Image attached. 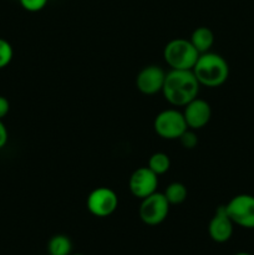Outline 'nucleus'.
<instances>
[{
	"instance_id": "2",
	"label": "nucleus",
	"mask_w": 254,
	"mask_h": 255,
	"mask_svg": "<svg viewBox=\"0 0 254 255\" xmlns=\"http://www.w3.org/2000/svg\"><path fill=\"white\" fill-rule=\"evenodd\" d=\"M201 86L219 87L228 80L229 65L223 56L216 52H204L199 55L192 69Z\"/></svg>"
},
{
	"instance_id": "10",
	"label": "nucleus",
	"mask_w": 254,
	"mask_h": 255,
	"mask_svg": "<svg viewBox=\"0 0 254 255\" xmlns=\"http://www.w3.org/2000/svg\"><path fill=\"white\" fill-rule=\"evenodd\" d=\"M182 114H183L188 128L196 131V129L203 128L211 121L212 109L211 105L206 100L196 97L183 107Z\"/></svg>"
},
{
	"instance_id": "19",
	"label": "nucleus",
	"mask_w": 254,
	"mask_h": 255,
	"mask_svg": "<svg viewBox=\"0 0 254 255\" xmlns=\"http://www.w3.org/2000/svg\"><path fill=\"white\" fill-rule=\"evenodd\" d=\"M10 111V104L7 101V99H5L4 96H0V120L4 119Z\"/></svg>"
},
{
	"instance_id": "15",
	"label": "nucleus",
	"mask_w": 254,
	"mask_h": 255,
	"mask_svg": "<svg viewBox=\"0 0 254 255\" xmlns=\"http://www.w3.org/2000/svg\"><path fill=\"white\" fill-rule=\"evenodd\" d=\"M147 167L157 176H161L171 168V159H169L168 154L163 153V152H156L149 157Z\"/></svg>"
},
{
	"instance_id": "13",
	"label": "nucleus",
	"mask_w": 254,
	"mask_h": 255,
	"mask_svg": "<svg viewBox=\"0 0 254 255\" xmlns=\"http://www.w3.org/2000/svg\"><path fill=\"white\" fill-rule=\"evenodd\" d=\"M49 255H70L72 252L71 239L64 234H56L51 237L47 243Z\"/></svg>"
},
{
	"instance_id": "7",
	"label": "nucleus",
	"mask_w": 254,
	"mask_h": 255,
	"mask_svg": "<svg viewBox=\"0 0 254 255\" xmlns=\"http://www.w3.org/2000/svg\"><path fill=\"white\" fill-rule=\"evenodd\" d=\"M86 207L92 216L106 218L116 212L119 197L109 187H97L87 197Z\"/></svg>"
},
{
	"instance_id": "21",
	"label": "nucleus",
	"mask_w": 254,
	"mask_h": 255,
	"mask_svg": "<svg viewBox=\"0 0 254 255\" xmlns=\"http://www.w3.org/2000/svg\"><path fill=\"white\" fill-rule=\"evenodd\" d=\"M234 255H252V254L246 253V252H241V253H237V254H234Z\"/></svg>"
},
{
	"instance_id": "18",
	"label": "nucleus",
	"mask_w": 254,
	"mask_h": 255,
	"mask_svg": "<svg viewBox=\"0 0 254 255\" xmlns=\"http://www.w3.org/2000/svg\"><path fill=\"white\" fill-rule=\"evenodd\" d=\"M19 1L25 10L31 12L40 11L47 4V0H19Z\"/></svg>"
},
{
	"instance_id": "1",
	"label": "nucleus",
	"mask_w": 254,
	"mask_h": 255,
	"mask_svg": "<svg viewBox=\"0 0 254 255\" xmlns=\"http://www.w3.org/2000/svg\"><path fill=\"white\" fill-rule=\"evenodd\" d=\"M198 80L192 70H169L166 74L162 94L166 101L174 107H184L198 97Z\"/></svg>"
},
{
	"instance_id": "12",
	"label": "nucleus",
	"mask_w": 254,
	"mask_h": 255,
	"mask_svg": "<svg viewBox=\"0 0 254 255\" xmlns=\"http://www.w3.org/2000/svg\"><path fill=\"white\" fill-rule=\"evenodd\" d=\"M189 41L193 45L194 49L199 52V55L204 54V52L211 51L212 46H213L214 44V34L209 27H197V29L192 32Z\"/></svg>"
},
{
	"instance_id": "4",
	"label": "nucleus",
	"mask_w": 254,
	"mask_h": 255,
	"mask_svg": "<svg viewBox=\"0 0 254 255\" xmlns=\"http://www.w3.org/2000/svg\"><path fill=\"white\" fill-rule=\"evenodd\" d=\"M154 132L163 139H178L188 128L183 114L176 109L161 111L153 121Z\"/></svg>"
},
{
	"instance_id": "16",
	"label": "nucleus",
	"mask_w": 254,
	"mask_h": 255,
	"mask_svg": "<svg viewBox=\"0 0 254 255\" xmlns=\"http://www.w3.org/2000/svg\"><path fill=\"white\" fill-rule=\"evenodd\" d=\"M12 55L14 51L10 42L0 37V69H4L11 62Z\"/></svg>"
},
{
	"instance_id": "9",
	"label": "nucleus",
	"mask_w": 254,
	"mask_h": 255,
	"mask_svg": "<svg viewBox=\"0 0 254 255\" xmlns=\"http://www.w3.org/2000/svg\"><path fill=\"white\" fill-rule=\"evenodd\" d=\"M164 79H166V72L161 66L148 65L137 74L136 87L141 94L152 96L162 92Z\"/></svg>"
},
{
	"instance_id": "8",
	"label": "nucleus",
	"mask_w": 254,
	"mask_h": 255,
	"mask_svg": "<svg viewBox=\"0 0 254 255\" xmlns=\"http://www.w3.org/2000/svg\"><path fill=\"white\" fill-rule=\"evenodd\" d=\"M129 192L138 199H143L157 192L158 176L151 171L148 167H139L134 169L128 181Z\"/></svg>"
},
{
	"instance_id": "20",
	"label": "nucleus",
	"mask_w": 254,
	"mask_h": 255,
	"mask_svg": "<svg viewBox=\"0 0 254 255\" xmlns=\"http://www.w3.org/2000/svg\"><path fill=\"white\" fill-rule=\"evenodd\" d=\"M7 129L5 125L2 124V120H0V149L6 144L7 142Z\"/></svg>"
},
{
	"instance_id": "5",
	"label": "nucleus",
	"mask_w": 254,
	"mask_h": 255,
	"mask_svg": "<svg viewBox=\"0 0 254 255\" xmlns=\"http://www.w3.org/2000/svg\"><path fill=\"white\" fill-rule=\"evenodd\" d=\"M169 207L171 204L168 203L164 194L154 192L151 196L141 199V206L138 209L139 218L147 226H158L168 217Z\"/></svg>"
},
{
	"instance_id": "11",
	"label": "nucleus",
	"mask_w": 254,
	"mask_h": 255,
	"mask_svg": "<svg viewBox=\"0 0 254 255\" xmlns=\"http://www.w3.org/2000/svg\"><path fill=\"white\" fill-rule=\"evenodd\" d=\"M234 223L229 218L226 206H219L208 224V234L216 243H226L233 236Z\"/></svg>"
},
{
	"instance_id": "22",
	"label": "nucleus",
	"mask_w": 254,
	"mask_h": 255,
	"mask_svg": "<svg viewBox=\"0 0 254 255\" xmlns=\"http://www.w3.org/2000/svg\"><path fill=\"white\" fill-rule=\"evenodd\" d=\"M70 255H85V254H81V253H75V254H70Z\"/></svg>"
},
{
	"instance_id": "3",
	"label": "nucleus",
	"mask_w": 254,
	"mask_h": 255,
	"mask_svg": "<svg viewBox=\"0 0 254 255\" xmlns=\"http://www.w3.org/2000/svg\"><path fill=\"white\" fill-rule=\"evenodd\" d=\"M199 57L189 40L173 39L164 46L163 59L171 70H192Z\"/></svg>"
},
{
	"instance_id": "17",
	"label": "nucleus",
	"mask_w": 254,
	"mask_h": 255,
	"mask_svg": "<svg viewBox=\"0 0 254 255\" xmlns=\"http://www.w3.org/2000/svg\"><path fill=\"white\" fill-rule=\"evenodd\" d=\"M179 142H181L182 146L187 149H193L194 147L198 144V137H197L194 129L187 128L183 133L179 137Z\"/></svg>"
},
{
	"instance_id": "6",
	"label": "nucleus",
	"mask_w": 254,
	"mask_h": 255,
	"mask_svg": "<svg viewBox=\"0 0 254 255\" xmlns=\"http://www.w3.org/2000/svg\"><path fill=\"white\" fill-rule=\"evenodd\" d=\"M226 211L234 224L254 229V196L238 194L226 204Z\"/></svg>"
},
{
	"instance_id": "14",
	"label": "nucleus",
	"mask_w": 254,
	"mask_h": 255,
	"mask_svg": "<svg viewBox=\"0 0 254 255\" xmlns=\"http://www.w3.org/2000/svg\"><path fill=\"white\" fill-rule=\"evenodd\" d=\"M163 194L171 206H178V204H182L186 201L187 196H188V192H187L186 186L183 183H181V182H173V183L167 186Z\"/></svg>"
}]
</instances>
